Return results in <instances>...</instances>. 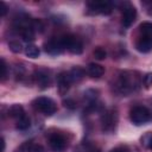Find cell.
I'll use <instances>...</instances> for the list:
<instances>
[{"mask_svg": "<svg viewBox=\"0 0 152 152\" xmlns=\"http://www.w3.org/2000/svg\"><path fill=\"white\" fill-rule=\"evenodd\" d=\"M64 106L66 107V108H69V109H75L76 108V102L72 100V99H66V100H64Z\"/></svg>", "mask_w": 152, "mask_h": 152, "instance_id": "cell-25", "label": "cell"}, {"mask_svg": "<svg viewBox=\"0 0 152 152\" xmlns=\"http://www.w3.org/2000/svg\"><path fill=\"white\" fill-rule=\"evenodd\" d=\"M34 80H36V83L37 86L40 88V89H46L50 87L51 84V78H50V75L46 70L44 69H39L36 71L34 74Z\"/></svg>", "mask_w": 152, "mask_h": 152, "instance_id": "cell-11", "label": "cell"}, {"mask_svg": "<svg viewBox=\"0 0 152 152\" xmlns=\"http://www.w3.org/2000/svg\"><path fill=\"white\" fill-rule=\"evenodd\" d=\"M84 97L88 100L89 103L95 102L96 101V97H97V90H95V89H88V90H86Z\"/></svg>", "mask_w": 152, "mask_h": 152, "instance_id": "cell-19", "label": "cell"}, {"mask_svg": "<svg viewBox=\"0 0 152 152\" xmlns=\"http://www.w3.org/2000/svg\"><path fill=\"white\" fill-rule=\"evenodd\" d=\"M116 113L113 109H108L104 110L101 115V128L103 132H113L115 129V125H116Z\"/></svg>", "mask_w": 152, "mask_h": 152, "instance_id": "cell-6", "label": "cell"}, {"mask_svg": "<svg viewBox=\"0 0 152 152\" xmlns=\"http://www.w3.org/2000/svg\"><path fill=\"white\" fill-rule=\"evenodd\" d=\"M8 46H10V50H11L12 52H14V53H19V52L21 51V44H20L19 42H17V40L10 42Z\"/></svg>", "mask_w": 152, "mask_h": 152, "instance_id": "cell-22", "label": "cell"}, {"mask_svg": "<svg viewBox=\"0 0 152 152\" xmlns=\"http://www.w3.org/2000/svg\"><path fill=\"white\" fill-rule=\"evenodd\" d=\"M6 13H7V6L4 1H0V15L4 17Z\"/></svg>", "mask_w": 152, "mask_h": 152, "instance_id": "cell-29", "label": "cell"}, {"mask_svg": "<svg viewBox=\"0 0 152 152\" xmlns=\"http://www.w3.org/2000/svg\"><path fill=\"white\" fill-rule=\"evenodd\" d=\"M151 137H152V133H146L142 138H141V144H144L145 146H148V142L151 140Z\"/></svg>", "mask_w": 152, "mask_h": 152, "instance_id": "cell-27", "label": "cell"}, {"mask_svg": "<svg viewBox=\"0 0 152 152\" xmlns=\"http://www.w3.org/2000/svg\"><path fill=\"white\" fill-rule=\"evenodd\" d=\"M30 125H31V121H30V118L25 114V115H23L21 118H19L18 120H17V124H15V126H17V128L19 129V131H25V129H27L28 127H30Z\"/></svg>", "mask_w": 152, "mask_h": 152, "instance_id": "cell-16", "label": "cell"}, {"mask_svg": "<svg viewBox=\"0 0 152 152\" xmlns=\"http://www.w3.org/2000/svg\"><path fill=\"white\" fill-rule=\"evenodd\" d=\"M93 55H94V57H95L96 59H99V61H101V59H104V58H106V56H107L106 51H104L102 48H96V49L94 50Z\"/></svg>", "mask_w": 152, "mask_h": 152, "instance_id": "cell-21", "label": "cell"}, {"mask_svg": "<svg viewBox=\"0 0 152 152\" xmlns=\"http://www.w3.org/2000/svg\"><path fill=\"white\" fill-rule=\"evenodd\" d=\"M49 146L53 152H63L66 147V140L62 134L53 133L49 137Z\"/></svg>", "mask_w": 152, "mask_h": 152, "instance_id": "cell-9", "label": "cell"}, {"mask_svg": "<svg viewBox=\"0 0 152 152\" xmlns=\"http://www.w3.org/2000/svg\"><path fill=\"white\" fill-rule=\"evenodd\" d=\"M110 152H131V151L127 147H116V148L112 150Z\"/></svg>", "mask_w": 152, "mask_h": 152, "instance_id": "cell-30", "label": "cell"}, {"mask_svg": "<svg viewBox=\"0 0 152 152\" xmlns=\"http://www.w3.org/2000/svg\"><path fill=\"white\" fill-rule=\"evenodd\" d=\"M30 152H44V150H43V147H42L40 145H34V144H32L31 147H30Z\"/></svg>", "mask_w": 152, "mask_h": 152, "instance_id": "cell-28", "label": "cell"}, {"mask_svg": "<svg viewBox=\"0 0 152 152\" xmlns=\"http://www.w3.org/2000/svg\"><path fill=\"white\" fill-rule=\"evenodd\" d=\"M139 77L135 76V72L132 71H124L120 74L116 87L119 89L120 93L122 94H129L132 91H134L138 87H139Z\"/></svg>", "mask_w": 152, "mask_h": 152, "instance_id": "cell-2", "label": "cell"}, {"mask_svg": "<svg viewBox=\"0 0 152 152\" xmlns=\"http://www.w3.org/2000/svg\"><path fill=\"white\" fill-rule=\"evenodd\" d=\"M32 28H33V31L36 30V31H39V32H43V28H44V25H43V23L40 21V20H38V19H32Z\"/></svg>", "mask_w": 152, "mask_h": 152, "instance_id": "cell-23", "label": "cell"}, {"mask_svg": "<svg viewBox=\"0 0 152 152\" xmlns=\"http://www.w3.org/2000/svg\"><path fill=\"white\" fill-rule=\"evenodd\" d=\"M1 145H2V148H1V152H4V151H5V140H4V138L1 139Z\"/></svg>", "mask_w": 152, "mask_h": 152, "instance_id": "cell-31", "label": "cell"}, {"mask_svg": "<svg viewBox=\"0 0 152 152\" xmlns=\"http://www.w3.org/2000/svg\"><path fill=\"white\" fill-rule=\"evenodd\" d=\"M135 18H137V10L132 5L127 4L126 7H124L122 10V20H121L122 25L125 27H129L134 23Z\"/></svg>", "mask_w": 152, "mask_h": 152, "instance_id": "cell-10", "label": "cell"}, {"mask_svg": "<svg viewBox=\"0 0 152 152\" xmlns=\"http://www.w3.org/2000/svg\"><path fill=\"white\" fill-rule=\"evenodd\" d=\"M33 107L37 110H39L43 114H45V115H52L57 110V107H56L55 101L51 100L50 97H46V96L37 97L33 101Z\"/></svg>", "mask_w": 152, "mask_h": 152, "instance_id": "cell-3", "label": "cell"}, {"mask_svg": "<svg viewBox=\"0 0 152 152\" xmlns=\"http://www.w3.org/2000/svg\"><path fill=\"white\" fill-rule=\"evenodd\" d=\"M44 50L45 52H48L49 55H59L62 53L65 49L62 44V40H61V37H55V38H51L49 39L45 44H44Z\"/></svg>", "mask_w": 152, "mask_h": 152, "instance_id": "cell-8", "label": "cell"}, {"mask_svg": "<svg viewBox=\"0 0 152 152\" xmlns=\"http://www.w3.org/2000/svg\"><path fill=\"white\" fill-rule=\"evenodd\" d=\"M135 48L140 52H150L152 50V23L145 21L140 24Z\"/></svg>", "mask_w": 152, "mask_h": 152, "instance_id": "cell-1", "label": "cell"}, {"mask_svg": "<svg viewBox=\"0 0 152 152\" xmlns=\"http://www.w3.org/2000/svg\"><path fill=\"white\" fill-rule=\"evenodd\" d=\"M8 115L11 118H14L15 120H18L19 118H21L23 115H25V112H24L23 106H20V104H13V106H11L10 109H8Z\"/></svg>", "mask_w": 152, "mask_h": 152, "instance_id": "cell-15", "label": "cell"}, {"mask_svg": "<svg viewBox=\"0 0 152 152\" xmlns=\"http://www.w3.org/2000/svg\"><path fill=\"white\" fill-rule=\"evenodd\" d=\"M20 34H21V37H23V39L25 40V42H33L34 40V31H33V28L32 27H26V28H24V30H21L20 31Z\"/></svg>", "mask_w": 152, "mask_h": 152, "instance_id": "cell-17", "label": "cell"}, {"mask_svg": "<svg viewBox=\"0 0 152 152\" xmlns=\"http://www.w3.org/2000/svg\"><path fill=\"white\" fill-rule=\"evenodd\" d=\"M6 77H7V64H6L5 59L1 58V78H2V81L6 80Z\"/></svg>", "mask_w": 152, "mask_h": 152, "instance_id": "cell-24", "label": "cell"}, {"mask_svg": "<svg viewBox=\"0 0 152 152\" xmlns=\"http://www.w3.org/2000/svg\"><path fill=\"white\" fill-rule=\"evenodd\" d=\"M84 74H86V71H84L83 68L75 66L69 71V77H70L71 82H78L84 77Z\"/></svg>", "mask_w": 152, "mask_h": 152, "instance_id": "cell-14", "label": "cell"}, {"mask_svg": "<svg viewBox=\"0 0 152 152\" xmlns=\"http://www.w3.org/2000/svg\"><path fill=\"white\" fill-rule=\"evenodd\" d=\"M71 83L72 82L69 77V72H61L57 75V87H58V91L61 95L66 94Z\"/></svg>", "mask_w": 152, "mask_h": 152, "instance_id": "cell-12", "label": "cell"}, {"mask_svg": "<svg viewBox=\"0 0 152 152\" xmlns=\"http://www.w3.org/2000/svg\"><path fill=\"white\" fill-rule=\"evenodd\" d=\"M78 148H81L82 152H100V150L94 144H91V142H84Z\"/></svg>", "mask_w": 152, "mask_h": 152, "instance_id": "cell-20", "label": "cell"}, {"mask_svg": "<svg viewBox=\"0 0 152 152\" xmlns=\"http://www.w3.org/2000/svg\"><path fill=\"white\" fill-rule=\"evenodd\" d=\"M25 53L30 58H37L39 56V49L36 45H33V44H28L25 48Z\"/></svg>", "mask_w": 152, "mask_h": 152, "instance_id": "cell-18", "label": "cell"}, {"mask_svg": "<svg viewBox=\"0 0 152 152\" xmlns=\"http://www.w3.org/2000/svg\"><path fill=\"white\" fill-rule=\"evenodd\" d=\"M61 40H62V44H63L64 49L69 50L74 55H80L83 51V44H82L81 39L76 36L65 34V36L61 37Z\"/></svg>", "mask_w": 152, "mask_h": 152, "instance_id": "cell-4", "label": "cell"}, {"mask_svg": "<svg viewBox=\"0 0 152 152\" xmlns=\"http://www.w3.org/2000/svg\"><path fill=\"white\" fill-rule=\"evenodd\" d=\"M87 74L90 76V77H94V78H99L101 77L103 74H104V68L100 64H96V63H90L88 66H87Z\"/></svg>", "mask_w": 152, "mask_h": 152, "instance_id": "cell-13", "label": "cell"}, {"mask_svg": "<svg viewBox=\"0 0 152 152\" xmlns=\"http://www.w3.org/2000/svg\"><path fill=\"white\" fill-rule=\"evenodd\" d=\"M147 147H150L151 150H152V137H151V140H150V142H148V146Z\"/></svg>", "mask_w": 152, "mask_h": 152, "instance_id": "cell-32", "label": "cell"}, {"mask_svg": "<svg viewBox=\"0 0 152 152\" xmlns=\"http://www.w3.org/2000/svg\"><path fill=\"white\" fill-rule=\"evenodd\" d=\"M131 120L134 125L140 126L151 120V112L142 106H137L131 110Z\"/></svg>", "mask_w": 152, "mask_h": 152, "instance_id": "cell-5", "label": "cell"}, {"mask_svg": "<svg viewBox=\"0 0 152 152\" xmlns=\"http://www.w3.org/2000/svg\"><path fill=\"white\" fill-rule=\"evenodd\" d=\"M142 82H144V84H145L146 87L151 86V84H152V72H148V74H146V75L144 76V80H142Z\"/></svg>", "mask_w": 152, "mask_h": 152, "instance_id": "cell-26", "label": "cell"}, {"mask_svg": "<svg viewBox=\"0 0 152 152\" xmlns=\"http://www.w3.org/2000/svg\"><path fill=\"white\" fill-rule=\"evenodd\" d=\"M88 8L95 14H109L113 10V4L109 1H90Z\"/></svg>", "mask_w": 152, "mask_h": 152, "instance_id": "cell-7", "label": "cell"}]
</instances>
